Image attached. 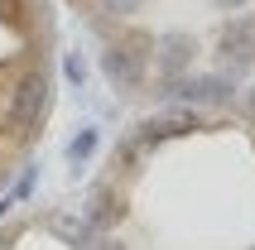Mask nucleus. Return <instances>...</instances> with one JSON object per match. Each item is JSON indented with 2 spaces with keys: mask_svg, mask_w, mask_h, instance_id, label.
<instances>
[{
  "mask_svg": "<svg viewBox=\"0 0 255 250\" xmlns=\"http://www.w3.org/2000/svg\"><path fill=\"white\" fill-rule=\"evenodd\" d=\"M43 101H48V82H43V72H29L19 77V87L10 92V121L14 125H34L43 111Z\"/></svg>",
  "mask_w": 255,
  "mask_h": 250,
  "instance_id": "obj_1",
  "label": "nucleus"
},
{
  "mask_svg": "<svg viewBox=\"0 0 255 250\" xmlns=\"http://www.w3.org/2000/svg\"><path fill=\"white\" fill-rule=\"evenodd\" d=\"M222 48L236 53V58H231V68H246V63L255 58V53H251V48H255V29H251V24H236L227 39H222Z\"/></svg>",
  "mask_w": 255,
  "mask_h": 250,
  "instance_id": "obj_2",
  "label": "nucleus"
},
{
  "mask_svg": "<svg viewBox=\"0 0 255 250\" xmlns=\"http://www.w3.org/2000/svg\"><path fill=\"white\" fill-rule=\"evenodd\" d=\"M188 101H227V82L222 77H193V82L183 87Z\"/></svg>",
  "mask_w": 255,
  "mask_h": 250,
  "instance_id": "obj_3",
  "label": "nucleus"
},
{
  "mask_svg": "<svg viewBox=\"0 0 255 250\" xmlns=\"http://www.w3.org/2000/svg\"><path fill=\"white\" fill-rule=\"evenodd\" d=\"M92 144H97V135H82V139H72V159H87V154H92Z\"/></svg>",
  "mask_w": 255,
  "mask_h": 250,
  "instance_id": "obj_4",
  "label": "nucleus"
},
{
  "mask_svg": "<svg viewBox=\"0 0 255 250\" xmlns=\"http://www.w3.org/2000/svg\"><path fill=\"white\" fill-rule=\"evenodd\" d=\"M251 111H255V87H251Z\"/></svg>",
  "mask_w": 255,
  "mask_h": 250,
  "instance_id": "obj_5",
  "label": "nucleus"
}]
</instances>
